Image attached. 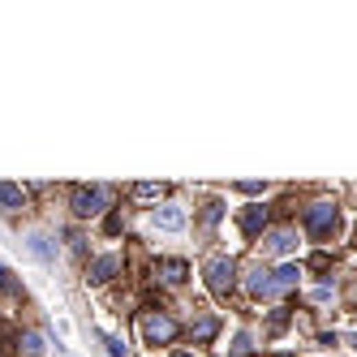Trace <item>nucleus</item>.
I'll return each instance as SVG.
<instances>
[{"label":"nucleus","mask_w":357,"mask_h":357,"mask_svg":"<svg viewBox=\"0 0 357 357\" xmlns=\"http://www.w3.org/2000/svg\"><path fill=\"white\" fill-rule=\"evenodd\" d=\"M306 233H310V237H332L336 233V224H340V211H336V203H310V207H306Z\"/></svg>","instance_id":"nucleus-1"},{"label":"nucleus","mask_w":357,"mask_h":357,"mask_svg":"<svg viewBox=\"0 0 357 357\" xmlns=\"http://www.w3.org/2000/svg\"><path fill=\"white\" fill-rule=\"evenodd\" d=\"M203 275H207V288H211V293H229V288L237 284V263H233V258L229 254H216V258H211V263L203 267Z\"/></svg>","instance_id":"nucleus-2"},{"label":"nucleus","mask_w":357,"mask_h":357,"mask_svg":"<svg viewBox=\"0 0 357 357\" xmlns=\"http://www.w3.org/2000/svg\"><path fill=\"white\" fill-rule=\"evenodd\" d=\"M69 207H73V216H100V211L108 207V189L104 185H78L73 189V198H69Z\"/></svg>","instance_id":"nucleus-3"},{"label":"nucleus","mask_w":357,"mask_h":357,"mask_svg":"<svg viewBox=\"0 0 357 357\" xmlns=\"http://www.w3.org/2000/svg\"><path fill=\"white\" fill-rule=\"evenodd\" d=\"M142 336H147V345H168V340L176 336V323L164 319V314H147L142 319Z\"/></svg>","instance_id":"nucleus-4"},{"label":"nucleus","mask_w":357,"mask_h":357,"mask_svg":"<svg viewBox=\"0 0 357 357\" xmlns=\"http://www.w3.org/2000/svg\"><path fill=\"white\" fill-rule=\"evenodd\" d=\"M155 229L159 233H181L185 229V211L181 207H159L155 211Z\"/></svg>","instance_id":"nucleus-5"},{"label":"nucleus","mask_w":357,"mask_h":357,"mask_svg":"<svg viewBox=\"0 0 357 357\" xmlns=\"http://www.w3.org/2000/svg\"><path fill=\"white\" fill-rule=\"evenodd\" d=\"M117 267H121V258H117V254L95 258V263H91V284H104V280H112V275H117Z\"/></svg>","instance_id":"nucleus-6"},{"label":"nucleus","mask_w":357,"mask_h":357,"mask_svg":"<svg viewBox=\"0 0 357 357\" xmlns=\"http://www.w3.org/2000/svg\"><path fill=\"white\" fill-rule=\"evenodd\" d=\"M297 280H301V267H293V263H284V267H275V271H271L275 293H288V288H297Z\"/></svg>","instance_id":"nucleus-7"},{"label":"nucleus","mask_w":357,"mask_h":357,"mask_svg":"<svg viewBox=\"0 0 357 357\" xmlns=\"http://www.w3.org/2000/svg\"><path fill=\"white\" fill-rule=\"evenodd\" d=\"M22 203H26V194H22V185H13V181H0V211H22Z\"/></svg>","instance_id":"nucleus-8"},{"label":"nucleus","mask_w":357,"mask_h":357,"mask_svg":"<svg viewBox=\"0 0 357 357\" xmlns=\"http://www.w3.org/2000/svg\"><path fill=\"white\" fill-rule=\"evenodd\" d=\"M26 246H30L35 258H43V263H52V258H56V246H52V237H47V233H30Z\"/></svg>","instance_id":"nucleus-9"},{"label":"nucleus","mask_w":357,"mask_h":357,"mask_svg":"<svg viewBox=\"0 0 357 357\" xmlns=\"http://www.w3.org/2000/svg\"><path fill=\"white\" fill-rule=\"evenodd\" d=\"M267 250H271V254H293V250H297V233L275 229V233L267 237Z\"/></svg>","instance_id":"nucleus-10"},{"label":"nucleus","mask_w":357,"mask_h":357,"mask_svg":"<svg viewBox=\"0 0 357 357\" xmlns=\"http://www.w3.org/2000/svg\"><path fill=\"white\" fill-rule=\"evenodd\" d=\"M263 224H267V207H246V216H241V229L254 237V233H263Z\"/></svg>","instance_id":"nucleus-11"},{"label":"nucleus","mask_w":357,"mask_h":357,"mask_svg":"<svg viewBox=\"0 0 357 357\" xmlns=\"http://www.w3.org/2000/svg\"><path fill=\"white\" fill-rule=\"evenodd\" d=\"M250 293H254V297H275V284H271V271H263V267H258V271L250 275Z\"/></svg>","instance_id":"nucleus-12"},{"label":"nucleus","mask_w":357,"mask_h":357,"mask_svg":"<svg viewBox=\"0 0 357 357\" xmlns=\"http://www.w3.org/2000/svg\"><path fill=\"white\" fill-rule=\"evenodd\" d=\"M185 271H189V267L181 263V258H168V263H164V280H168V284H181Z\"/></svg>","instance_id":"nucleus-13"},{"label":"nucleus","mask_w":357,"mask_h":357,"mask_svg":"<svg viewBox=\"0 0 357 357\" xmlns=\"http://www.w3.org/2000/svg\"><path fill=\"white\" fill-rule=\"evenodd\" d=\"M22 349H26V357H43V353H47V349H43V336H35V332L22 336Z\"/></svg>","instance_id":"nucleus-14"},{"label":"nucleus","mask_w":357,"mask_h":357,"mask_svg":"<svg viewBox=\"0 0 357 357\" xmlns=\"http://www.w3.org/2000/svg\"><path fill=\"white\" fill-rule=\"evenodd\" d=\"M216 336V319H198L194 323V340H211Z\"/></svg>","instance_id":"nucleus-15"},{"label":"nucleus","mask_w":357,"mask_h":357,"mask_svg":"<svg viewBox=\"0 0 357 357\" xmlns=\"http://www.w3.org/2000/svg\"><path fill=\"white\" fill-rule=\"evenodd\" d=\"M104 345H108V353H112V357H125V353H129L121 336H104Z\"/></svg>","instance_id":"nucleus-16"},{"label":"nucleus","mask_w":357,"mask_h":357,"mask_svg":"<svg viewBox=\"0 0 357 357\" xmlns=\"http://www.w3.org/2000/svg\"><path fill=\"white\" fill-rule=\"evenodd\" d=\"M134 194H138V198H159V185H155V181H138Z\"/></svg>","instance_id":"nucleus-17"},{"label":"nucleus","mask_w":357,"mask_h":357,"mask_svg":"<svg viewBox=\"0 0 357 357\" xmlns=\"http://www.w3.org/2000/svg\"><path fill=\"white\" fill-rule=\"evenodd\" d=\"M220 216H224V207H220V203H207V211H203V220H207V224H216Z\"/></svg>","instance_id":"nucleus-18"},{"label":"nucleus","mask_w":357,"mask_h":357,"mask_svg":"<svg viewBox=\"0 0 357 357\" xmlns=\"http://www.w3.org/2000/svg\"><path fill=\"white\" fill-rule=\"evenodd\" d=\"M246 353H250V336L241 332V336H237V345H233V357H246Z\"/></svg>","instance_id":"nucleus-19"},{"label":"nucleus","mask_w":357,"mask_h":357,"mask_svg":"<svg viewBox=\"0 0 357 357\" xmlns=\"http://www.w3.org/2000/svg\"><path fill=\"white\" fill-rule=\"evenodd\" d=\"M310 297H314V301L323 306V301H332V288H327V284H323V288H314V293H310Z\"/></svg>","instance_id":"nucleus-20"},{"label":"nucleus","mask_w":357,"mask_h":357,"mask_svg":"<svg viewBox=\"0 0 357 357\" xmlns=\"http://www.w3.org/2000/svg\"><path fill=\"white\" fill-rule=\"evenodd\" d=\"M0 288H13V293H18V284L9 280V271H5V267H0Z\"/></svg>","instance_id":"nucleus-21"},{"label":"nucleus","mask_w":357,"mask_h":357,"mask_svg":"<svg viewBox=\"0 0 357 357\" xmlns=\"http://www.w3.org/2000/svg\"><path fill=\"white\" fill-rule=\"evenodd\" d=\"M349 345H353V349H357V332H353V336H349Z\"/></svg>","instance_id":"nucleus-22"},{"label":"nucleus","mask_w":357,"mask_h":357,"mask_svg":"<svg viewBox=\"0 0 357 357\" xmlns=\"http://www.w3.org/2000/svg\"><path fill=\"white\" fill-rule=\"evenodd\" d=\"M172 357H194V353H172Z\"/></svg>","instance_id":"nucleus-23"}]
</instances>
